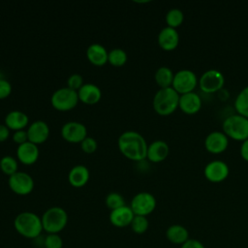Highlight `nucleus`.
<instances>
[{
	"instance_id": "c756f323",
	"label": "nucleus",
	"mask_w": 248,
	"mask_h": 248,
	"mask_svg": "<svg viewBox=\"0 0 248 248\" xmlns=\"http://www.w3.org/2000/svg\"><path fill=\"white\" fill-rule=\"evenodd\" d=\"M105 202L106 205L110 209V211L126 205L123 196L117 192L108 193L105 199Z\"/></svg>"
},
{
	"instance_id": "c9c22d12",
	"label": "nucleus",
	"mask_w": 248,
	"mask_h": 248,
	"mask_svg": "<svg viewBox=\"0 0 248 248\" xmlns=\"http://www.w3.org/2000/svg\"><path fill=\"white\" fill-rule=\"evenodd\" d=\"M13 140L17 143L18 145L25 143L26 141H28V136H27V131L26 130H18V131H15L13 136Z\"/></svg>"
},
{
	"instance_id": "6ab92c4d",
	"label": "nucleus",
	"mask_w": 248,
	"mask_h": 248,
	"mask_svg": "<svg viewBox=\"0 0 248 248\" xmlns=\"http://www.w3.org/2000/svg\"><path fill=\"white\" fill-rule=\"evenodd\" d=\"M178 108L186 114H195L202 108V99L194 91L180 95Z\"/></svg>"
},
{
	"instance_id": "f03ea898",
	"label": "nucleus",
	"mask_w": 248,
	"mask_h": 248,
	"mask_svg": "<svg viewBox=\"0 0 248 248\" xmlns=\"http://www.w3.org/2000/svg\"><path fill=\"white\" fill-rule=\"evenodd\" d=\"M14 226L20 235L29 239L37 238L43 231L41 217L30 211H24L17 214L15 218Z\"/></svg>"
},
{
	"instance_id": "c85d7f7f",
	"label": "nucleus",
	"mask_w": 248,
	"mask_h": 248,
	"mask_svg": "<svg viewBox=\"0 0 248 248\" xmlns=\"http://www.w3.org/2000/svg\"><path fill=\"white\" fill-rule=\"evenodd\" d=\"M184 20V15L181 10L174 8L170 9L166 15V22L169 27L176 28L182 24Z\"/></svg>"
},
{
	"instance_id": "e433bc0d",
	"label": "nucleus",
	"mask_w": 248,
	"mask_h": 248,
	"mask_svg": "<svg viewBox=\"0 0 248 248\" xmlns=\"http://www.w3.org/2000/svg\"><path fill=\"white\" fill-rule=\"evenodd\" d=\"M180 248H205V247L200 240L189 238L185 243L181 245Z\"/></svg>"
},
{
	"instance_id": "1a4fd4ad",
	"label": "nucleus",
	"mask_w": 248,
	"mask_h": 248,
	"mask_svg": "<svg viewBox=\"0 0 248 248\" xmlns=\"http://www.w3.org/2000/svg\"><path fill=\"white\" fill-rule=\"evenodd\" d=\"M130 207L135 215L147 216L154 211L156 207V199L151 193L140 192L133 197Z\"/></svg>"
},
{
	"instance_id": "0eeeda50",
	"label": "nucleus",
	"mask_w": 248,
	"mask_h": 248,
	"mask_svg": "<svg viewBox=\"0 0 248 248\" xmlns=\"http://www.w3.org/2000/svg\"><path fill=\"white\" fill-rule=\"evenodd\" d=\"M198 83L196 74L187 69H182L174 74L171 87L179 94L183 95L186 93L193 92Z\"/></svg>"
},
{
	"instance_id": "4be33fe9",
	"label": "nucleus",
	"mask_w": 248,
	"mask_h": 248,
	"mask_svg": "<svg viewBox=\"0 0 248 248\" xmlns=\"http://www.w3.org/2000/svg\"><path fill=\"white\" fill-rule=\"evenodd\" d=\"M90 178V172L87 167L83 165L74 166L68 173V181L75 188H81L87 184Z\"/></svg>"
},
{
	"instance_id": "bb28decb",
	"label": "nucleus",
	"mask_w": 248,
	"mask_h": 248,
	"mask_svg": "<svg viewBox=\"0 0 248 248\" xmlns=\"http://www.w3.org/2000/svg\"><path fill=\"white\" fill-rule=\"evenodd\" d=\"M0 170L3 173L11 176L18 171V162L10 155L3 156L0 159Z\"/></svg>"
},
{
	"instance_id": "a211bd4d",
	"label": "nucleus",
	"mask_w": 248,
	"mask_h": 248,
	"mask_svg": "<svg viewBox=\"0 0 248 248\" xmlns=\"http://www.w3.org/2000/svg\"><path fill=\"white\" fill-rule=\"evenodd\" d=\"M78 100L85 105H95L102 98L100 87L94 83H84L78 90Z\"/></svg>"
},
{
	"instance_id": "dca6fc26",
	"label": "nucleus",
	"mask_w": 248,
	"mask_h": 248,
	"mask_svg": "<svg viewBox=\"0 0 248 248\" xmlns=\"http://www.w3.org/2000/svg\"><path fill=\"white\" fill-rule=\"evenodd\" d=\"M179 43V34L176 29L166 26L158 34V44L166 51L173 50Z\"/></svg>"
},
{
	"instance_id": "393cba45",
	"label": "nucleus",
	"mask_w": 248,
	"mask_h": 248,
	"mask_svg": "<svg viewBox=\"0 0 248 248\" xmlns=\"http://www.w3.org/2000/svg\"><path fill=\"white\" fill-rule=\"evenodd\" d=\"M174 74L171 69L166 66H162L158 68L154 75V79L160 88H168L171 87L173 81Z\"/></svg>"
},
{
	"instance_id": "58836bf2",
	"label": "nucleus",
	"mask_w": 248,
	"mask_h": 248,
	"mask_svg": "<svg viewBox=\"0 0 248 248\" xmlns=\"http://www.w3.org/2000/svg\"><path fill=\"white\" fill-rule=\"evenodd\" d=\"M240 155L243 160L248 162V139L242 141V144L240 146Z\"/></svg>"
},
{
	"instance_id": "aec40b11",
	"label": "nucleus",
	"mask_w": 248,
	"mask_h": 248,
	"mask_svg": "<svg viewBox=\"0 0 248 248\" xmlns=\"http://www.w3.org/2000/svg\"><path fill=\"white\" fill-rule=\"evenodd\" d=\"M170 153V147L164 140H157L148 144L146 158L152 163H160L164 161Z\"/></svg>"
},
{
	"instance_id": "2f4dec72",
	"label": "nucleus",
	"mask_w": 248,
	"mask_h": 248,
	"mask_svg": "<svg viewBox=\"0 0 248 248\" xmlns=\"http://www.w3.org/2000/svg\"><path fill=\"white\" fill-rule=\"evenodd\" d=\"M45 248H62L63 240L58 233H48L44 240Z\"/></svg>"
},
{
	"instance_id": "473e14b6",
	"label": "nucleus",
	"mask_w": 248,
	"mask_h": 248,
	"mask_svg": "<svg viewBox=\"0 0 248 248\" xmlns=\"http://www.w3.org/2000/svg\"><path fill=\"white\" fill-rule=\"evenodd\" d=\"M81 150L86 154H92L94 153L98 148L97 140L92 137H86L80 143Z\"/></svg>"
},
{
	"instance_id": "39448f33",
	"label": "nucleus",
	"mask_w": 248,
	"mask_h": 248,
	"mask_svg": "<svg viewBox=\"0 0 248 248\" xmlns=\"http://www.w3.org/2000/svg\"><path fill=\"white\" fill-rule=\"evenodd\" d=\"M223 133L234 140L244 141L248 139V118L240 114L228 116L222 125Z\"/></svg>"
},
{
	"instance_id": "5701e85b",
	"label": "nucleus",
	"mask_w": 248,
	"mask_h": 248,
	"mask_svg": "<svg viewBox=\"0 0 248 248\" xmlns=\"http://www.w3.org/2000/svg\"><path fill=\"white\" fill-rule=\"evenodd\" d=\"M108 51L101 44H91L86 49V57L88 61L94 66H104L108 63Z\"/></svg>"
},
{
	"instance_id": "412c9836",
	"label": "nucleus",
	"mask_w": 248,
	"mask_h": 248,
	"mask_svg": "<svg viewBox=\"0 0 248 248\" xmlns=\"http://www.w3.org/2000/svg\"><path fill=\"white\" fill-rule=\"evenodd\" d=\"M4 124L14 132L24 130V128L29 126V118L25 112L15 109L6 114Z\"/></svg>"
},
{
	"instance_id": "4c0bfd02",
	"label": "nucleus",
	"mask_w": 248,
	"mask_h": 248,
	"mask_svg": "<svg viewBox=\"0 0 248 248\" xmlns=\"http://www.w3.org/2000/svg\"><path fill=\"white\" fill-rule=\"evenodd\" d=\"M10 137V129L5 124H0V142L6 141Z\"/></svg>"
},
{
	"instance_id": "423d86ee",
	"label": "nucleus",
	"mask_w": 248,
	"mask_h": 248,
	"mask_svg": "<svg viewBox=\"0 0 248 248\" xmlns=\"http://www.w3.org/2000/svg\"><path fill=\"white\" fill-rule=\"evenodd\" d=\"M78 91H75L69 87H61L55 90L51 97V106L59 111H69L76 108L78 103Z\"/></svg>"
},
{
	"instance_id": "4468645a",
	"label": "nucleus",
	"mask_w": 248,
	"mask_h": 248,
	"mask_svg": "<svg viewBox=\"0 0 248 248\" xmlns=\"http://www.w3.org/2000/svg\"><path fill=\"white\" fill-rule=\"evenodd\" d=\"M229 145L228 137L220 131L209 133L204 140L205 149L212 154H220L224 152Z\"/></svg>"
},
{
	"instance_id": "72a5a7b5",
	"label": "nucleus",
	"mask_w": 248,
	"mask_h": 248,
	"mask_svg": "<svg viewBox=\"0 0 248 248\" xmlns=\"http://www.w3.org/2000/svg\"><path fill=\"white\" fill-rule=\"evenodd\" d=\"M82 76L79 74H72L67 79V87L78 91L83 85Z\"/></svg>"
},
{
	"instance_id": "7ed1b4c3",
	"label": "nucleus",
	"mask_w": 248,
	"mask_h": 248,
	"mask_svg": "<svg viewBox=\"0 0 248 248\" xmlns=\"http://www.w3.org/2000/svg\"><path fill=\"white\" fill-rule=\"evenodd\" d=\"M179 97L172 87L160 88L153 97V108L160 115H170L178 108Z\"/></svg>"
},
{
	"instance_id": "a878e982",
	"label": "nucleus",
	"mask_w": 248,
	"mask_h": 248,
	"mask_svg": "<svg viewBox=\"0 0 248 248\" xmlns=\"http://www.w3.org/2000/svg\"><path fill=\"white\" fill-rule=\"evenodd\" d=\"M234 108L237 114L248 118V85L237 94L234 101Z\"/></svg>"
},
{
	"instance_id": "9b49d317",
	"label": "nucleus",
	"mask_w": 248,
	"mask_h": 248,
	"mask_svg": "<svg viewBox=\"0 0 248 248\" xmlns=\"http://www.w3.org/2000/svg\"><path fill=\"white\" fill-rule=\"evenodd\" d=\"M62 138L71 143H80L87 137L85 125L78 121H68L61 128Z\"/></svg>"
},
{
	"instance_id": "ddd939ff",
	"label": "nucleus",
	"mask_w": 248,
	"mask_h": 248,
	"mask_svg": "<svg viewBox=\"0 0 248 248\" xmlns=\"http://www.w3.org/2000/svg\"><path fill=\"white\" fill-rule=\"evenodd\" d=\"M26 131L28 140L37 145L46 141L50 133L48 124L44 120L33 121L31 124H29Z\"/></svg>"
},
{
	"instance_id": "cd10ccee",
	"label": "nucleus",
	"mask_w": 248,
	"mask_h": 248,
	"mask_svg": "<svg viewBox=\"0 0 248 248\" xmlns=\"http://www.w3.org/2000/svg\"><path fill=\"white\" fill-rule=\"evenodd\" d=\"M128 60V55L126 51L122 48H113L110 51H108V63L114 67H121L126 64Z\"/></svg>"
},
{
	"instance_id": "6e6552de",
	"label": "nucleus",
	"mask_w": 248,
	"mask_h": 248,
	"mask_svg": "<svg viewBox=\"0 0 248 248\" xmlns=\"http://www.w3.org/2000/svg\"><path fill=\"white\" fill-rule=\"evenodd\" d=\"M8 185L15 194L19 196H26L33 191L35 182L29 173L18 170L15 174L9 176Z\"/></svg>"
},
{
	"instance_id": "f3484780",
	"label": "nucleus",
	"mask_w": 248,
	"mask_h": 248,
	"mask_svg": "<svg viewBox=\"0 0 248 248\" xmlns=\"http://www.w3.org/2000/svg\"><path fill=\"white\" fill-rule=\"evenodd\" d=\"M135 214L130 206L124 205L122 207L111 210L109 213V222L117 228H125L131 225Z\"/></svg>"
},
{
	"instance_id": "f257e3e1",
	"label": "nucleus",
	"mask_w": 248,
	"mask_h": 248,
	"mask_svg": "<svg viewBox=\"0 0 248 248\" xmlns=\"http://www.w3.org/2000/svg\"><path fill=\"white\" fill-rule=\"evenodd\" d=\"M117 146L124 157L132 161H142L146 158L147 147L145 139L136 131H125L117 140Z\"/></svg>"
},
{
	"instance_id": "20e7f679",
	"label": "nucleus",
	"mask_w": 248,
	"mask_h": 248,
	"mask_svg": "<svg viewBox=\"0 0 248 248\" xmlns=\"http://www.w3.org/2000/svg\"><path fill=\"white\" fill-rule=\"evenodd\" d=\"M43 230L48 233H58L65 229L68 223V214L60 206L47 208L41 217Z\"/></svg>"
},
{
	"instance_id": "f8f14e48",
	"label": "nucleus",
	"mask_w": 248,
	"mask_h": 248,
	"mask_svg": "<svg viewBox=\"0 0 248 248\" xmlns=\"http://www.w3.org/2000/svg\"><path fill=\"white\" fill-rule=\"evenodd\" d=\"M228 165L221 160H214L209 162L203 170L205 178L213 183H219L224 181L229 175Z\"/></svg>"
},
{
	"instance_id": "7c9ffc66",
	"label": "nucleus",
	"mask_w": 248,
	"mask_h": 248,
	"mask_svg": "<svg viewBox=\"0 0 248 248\" xmlns=\"http://www.w3.org/2000/svg\"><path fill=\"white\" fill-rule=\"evenodd\" d=\"M131 229L134 232L141 234L145 232L148 229L149 223L146 218V216H140V215H135L132 223H131Z\"/></svg>"
},
{
	"instance_id": "b1692460",
	"label": "nucleus",
	"mask_w": 248,
	"mask_h": 248,
	"mask_svg": "<svg viewBox=\"0 0 248 248\" xmlns=\"http://www.w3.org/2000/svg\"><path fill=\"white\" fill-rule=\"evenodd\" d=\"M166 236L171 243L182 245L189 239V232L185 227L175 224L167 229Z\"/></svg>"
},
{
	"instance_id": "f704fd0d",
	"label": "nucleus",
	"mask_w": 248,
	"mask_h": 248,
	"mask_svg": "<svg viewBox=\"0 0 248 248\" xmlns=\"http://www.w3.org/2000/svg\"><path fill=\"white\" fill-rule=\"evenodd\" d=\"M13 87L9 80L5 78H0V100L6 99L12 93Z\"/></svg>"
},
{
	"instance_id": "2eb2a0df",
	"label": "nucleus",
	"mask_w": 248,
	"mask_h": 248,
	"mask_svg": "<svg viewBox=\"0 0 248 248\" xmlns=\"http://www.w3.org/2000/svg\"><path fill=\"white\" fill-rule=\"evenodd\" d=\"M39 155L40 150L38 145L29 140L18 145L16 148V158L21 164L25 166H31L35 164L39 158Z\"/></svg>"
},
{
	"instance_id": "9d476101",
	"label": "nucleus",
	"mask_w": 248,
	"mask_h": 248,
	"mask_svg": "<svg viewBox=\"0 0 248 248\" xmlns=\"http://www.w3.org/2000/svg\"><path fill=\"white\" fill-rule=\"evenodd\" d=\"M225 83V78L223 74L216 70L210 69L204 72L200 78V88L204 93H214L219 91Z\"/></svg>"
}]
</instances>
